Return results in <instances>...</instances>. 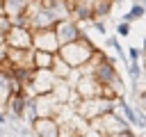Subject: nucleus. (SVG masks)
I'll return each instance as SVG.
<instances>
[{
  "instance_id": "423d86ee",
  "label": "nucleus",
  "mask_w": 146,
  "mask_h": 137,
  "mask_svg": "<svg viewBox=\"0 0 146 137\" xmlns=\"http://www.w3.org/2000/svg\"><path fill=\"white\" fill-rule=\"evenodd\" d=\"M30 7H32L30 0H2V14L11 21V25H25L27 27Z\"/></svg>"
},
{
  "instance_id": "39448f33",
  "label": "nucleus",
  "mask_w": 146,
  "mask_h": 137,
  "mask_svg": "<svg viewBox=\"0 0 146 137\" xmlns=\"http://www.w3.org/2000/svg\"><path fill=\"white\" fill-rule=\"evenodd\" d=\"M5 46L9 50H32V30L25 25H11L5 34Z\"/></svg>"
},
{
  "instance_id": "a211bd4d",
  "label": "nucleus",
  "mask_w": 146,
  "mask_h": 137,
  "mask_svg": "<svg viewBox=\"0 0 146 137\" xmlns=\"http://www.w3.org/2000/svg\"><path fill=\"white\" fill-rule=\"evenodd\" d=\"M114 2L112 0H91V11H94V18H105L110 11H112Z\"/></svg>"
},
{
  "instance_id": "473e14b6",
  "label": "nucleus",
  "mask_w": 146,
  "mask_h": 137,
  "mask_svg": "<svg viewBox=\"0 0 146 137\" xmlns=\"http://www.w3.org/2000/svg\"><path fill=\"white\" fill-rule=\"evenodd\" d=\"M141 64H144V68H146V50H141Z\"/></svg>"
},
{
  "instance_id": "412c9836",
  "label": "nucleus",
  "mask_w": 146,
  "mask_h": 137,
  "mask_svg": "<svg viewBox=\"0 0 146 137\" xmlns=\"http://www.w3.org/2000/svg\"><path fill=\"white\" fill-rule=\"evenodd\" d=\"M36 119H39V114H36V103H34V96H25L23 121H27V126H32V123H34Z\"/></svg>"
},
{
  "instance_id": "a878e982",
  "label": "nucleus",
  "mask_w": 146,
  "mask_h": 137,
  "mask_svg": "<svg viewBox=\"0 0 146 137\" xmlns=\"http://www.w3.org/2000/svg\"><path fill=\"white\" fill-rule=\"evenodd\" d=\"M128 62H141V50L139 48H128Z\"/></svg>"
},
{
  "instance_id": "ddd939ff",
  "label": "nucleus",
  "mask_w": 146,
  "mask_h": 137,
  "mask_svg": "<svg viewBox=\"0 0 146 137\" xmlns=\"http://www.w3.org/2000/svg\"><path fill=\"white\" fill-rule=\"evenodd\" d=\"M11 66L2 64L0 66V110H5V105L11 98Z\"/></svg>"
},
{
  "instance_id": "bb28decb",
  "label": "nucleus",
  "mask_w": 146,
  "mask_h": 137,
  "mask_svg": "<svg viewBox=\"0 0 146 137\" xmlns=\"http://www.w3.org/2000/svg\"><path fill=\"white\" fill-rule=\"evenodd\" d=\"M116 34H121V37H128V34H130V23H125V21L116 23Z\"/></svg>"
},
{
  "instance_id": "0eeeda50",
  "label": "nucleus",
  "mask_w": 146,
  "mask_h": 137,
  "mask_svg": "<svg viewBox=\"0 0 146 137\" xmlns=\"http://www.w3.org/2000/svg\"><path fill=\"white\" fill-rule=\"evenodd\" d=\"M55 18H52V14L50 11H46L41 5H32L30 7V11H27V27L32 30V32H36V30H50V27H55Z\"/></svg>"
},
{
  "instance_id": "72a5a7b5",
  "label": "nucleus",
  "mask_w": 146,
  "mask_h": 137,
  "mask_svg": "<svg viewBox=\"0 0 146 137\" xmlns=\"http://www.w3.org/2000/svg\"><path fill=\"white\" fill-rule=\"evenodd\" d=\"M141 50H146V39H144V48H141Z\"/></svg>"
},
{
  "instance_id": "9b49d317",
  "label": "nucleus",
  "mask_w": 146,
  "mask_h": 137,
  "mask_svg": "<svg viewBox=\"0 0 146 137\" xmlns=\"http://www.w3.org/2000/svg\"><path fill=\"white\" fill-rule=\"evenodd\" d=\"M68 9H71V18L78 23H91L94 21L91 0H68Z\"/></svg>"
},
{
  "instance_id": "7c9ffc66",
  "label": "nucleus",
  "mask_w": 146,
  "mask_h": 137,
  "mask_svg": "<svg viewBox=\"0 0 146 137\" xmlns=\"http://www.w3.org/2000/svg\"><path fill=\"white\" fill-rule=\"evenodd\" d=\"M107 137H137L132 130H123V132H116V135H107Z\"/></svg>"
},
{
  "instance_id": "20e7f679",
  "label": "nucleus",
  "mask_w": 146,
  "mask_h": 137,
  "mask_svg": "<svg viewBox=\"0 0 146 137\" xmlns=\"http://www.w3.org/2000/svg\"><path fill=\"white\" fill-rule=\"evenodd\" d=\"M52 32H55V37H57V43H59V46L73 43V41H78V39L84 34V32H82V25H80L78 21H73L71 16H68V18L57 21V23H55V27H52Z\"/></svg>"
},
{
  "instance_id": "f03ea898",
  "label": "nucleus",
  "mask_w": 146,
  "mask_h": 137,
  "mask_svg": "<svg viewBox=\"0 0 146 137\" xmlns=\"http://www.w3.org/2000/svg\"><path fill=\"white\" fill-rule=\"evenodd\" d=\"M89 128H91V132H96V135H100V137L116 135V132H123V130H132V126H130L116 110H112V112H107V114L89 121Z\"/></svg>"
},
{
  "instance_id": "7ed1b4c3",
  "label": "nucleus",
  "mask_w": 146,
  "mask_h": 137,
  "mask_svg": "<svg viewBox=\"0 0 146 137\" xmlns=\"http://www.w3.org/2000/svg\"><path fill=\"white\" fill-rule=\"evenodd\" d=\"M112 110H114V100H107L103 96H98V98H80L78 105H75V114L80 119H84L87 123L98 119V116H103V114H107V112H112Z\"/></svg>"
},
{
  "instance_id": "4be33fe9",
  "label": "nucleus",
  "mask_w": 146,
  "mask_h": 137,
  "mask_svg": "<svg viewBox=\"0 0 146 137\" xmlns=\"http://www.w3.org/2000/svg\"><path fill=\"white\" fill-rule=\"evenodd\" d=\"M144 16H146L144 2H135V5L130 7V11L123 16V21H125V23H132V21H139V18H144Z\"/></svg>"
},
{
  "instance_id": "c756f323",
  "label": "nucleus",
  "mask_w": 146,
  "mask_h": 137,
  "mask_svg": "<svg viewBox=\"0 0 146 137\" xmlns=\"http://www.w3.org/2000/svg\"><path fill=\"white\" fill-rule=\"evenodd\" d=\"M7 57H9V48L2 43V46H0V66H2V64H9V62H7Z\"/></svg>"
},
{
  "instance_id": "5701e85b",
  "label": "nucleus",
  "mask_w": 146,
  "mask_h": 137,
  "mask_svg": "<svg viewBox=\"0 0 146 137\" xmlns=\"http://www.w3.org/2000/svg\"><path fill=\"white\" fill-rule=\"evenodd\" d=\"M128 71H130L132 82H135V87H137V82L141 80V64H139V62H128Z\"/></svg>"
},
{
  "instance_id": "6e6552de",
  "label": "nucleus",
  "mask_w": 146,
  "mask_h": 137,
  "mask_svg": "<svg viewBox=\"0 0 146 137\" xmlns=\"http://www.w3.org/2000/svg\"><path fill=\"white\" fill-rule=\"evenodd\" d=\"M32 48H34V50H43V53L57 55L59 43H57V37H55L52 27H50V30H36V32H32Z\"/></svg>"
},
{
  "instance_id": "393cba45",
  "label": "nucleus",
  "mask_w": 146,
  "mask_h": 137,
  "mask_svg": "<svg viewBox=\"0 0 146 137\" xmlns=\"http://www.w3.org/2000/svg\"><path fill=\"white\" fill-rule=\"evenodd\" d=\"M135 128H139V130H146V114L141 112V110H137V114H135V123H132Z\"/></svg>"
},
{
  "instance_id": "1a4fd4ad",
  "label": "nucleus",
  "mask_w": 146,
  "mask_h": 137,
  "mask_svg": "<svg viewBox=\"0 0 146 137\" xmlns=\"http://www.w3.org/2000/svg\"><path fill=\"white\" fill-rule=\"evenodd\" d=\"M100 84L94 75H87V73H80V78L75 80L73 84V91L80 96V98H98L100 96Z\"/></svg>"
},
{
  "instance_id": "2f4dec72",
  "label": "nucleus",
  "mask_w": 146,
  "mask_h": 137,
  "mask_svg": "<svg viewBox=\"0 0 146 137\" xmlns=\"http://www.w3.org/2000/svg\"><path fill=\"white\" fill-rule=\"evenodd\" d=\"M7 121H9V119H7V114L0 110V126H7Z\"/></svg>"
},
{
  "instance_id": "9d476101",
  "label": "nucleus",
  "mask_w": 146,
  "mask_h": 137,
  "mask_svg": "<svg viewBox=\"0 0 146 137\" xmlns=\"http://www.w3.org/2000/svg\"><path fill=\"white\" fill-rule=\"evenodd\" d=\"M30 128L34 137H59V121L55 116H39Z\"/></svg>"
},
{
  "instance_id": "f3484780",
  "label": "nucleus",
  "mask_w": 146,
  "mask_h": 137,
  "mask_svg": "<svg viewBox=\"0 0 146 137\" xmlns=\"http://www.w3.org/2000/svg\"><path fill=\"white\" fill-rule=\"evenodd\" d=\"M52 62H55V55H52V53L34 50V55H32V66H34V71H50V68H52Z\"/></svg>"
},
{
  "instance_id": "dca6fc26",
  "label": "nucleus",
  "mask_w": 146,
  "mask_h": 137,
  "mask_svg": "<svg viewBox=\"0 0 146 137\" xmlns=\"http://www.w3.org/2000/svg\"><path fill=\"white\" fill-rule=\"evenodd\" d=\"M32 55H34V48H32V50H9L7 62H9V66H23V68H32V71H34V66H32Z\"/></svg>"
},
{
  "instance_id": "f8f14e48",
  "label": "nucleus",
  "mask_w": 146,
  "mask_h": 137,
  "mask_svg": "<svg viewBox=\"0 0 146 137\" xmlns=\"http://www.w3.org/2000/svg\"><path fill=\"white\" fill-rule=\"evenodd\" d=\"M34 103H36V114L39 116H57L62 103L52 96V94H43V96H34Z\"/></svg>"
},
{
  "instance_id": "4468645a",
  "label": "nucleus",
  "mask_w": 146,
  "mask_h": 137,
  "mask_svg": "<svg viewBox=\"0 0 146 137\" xmlns=\"http://www.w3.org/2000/svg\"><path fill=\"white\" fill-rule=\"evenodd\" d=\"M39 5H41L46 11H50L55 21H62V18H68V16H71L68 0H41Z\"/></svg>"
},
{
  "instance_id": "6ab92c4d",
  "label": "nucleus",
  "mask_w": 146,
  "mask_h": 137,
  "mask_svg": "<svg viewBox=\"0 0 146 137\" xmlns=\"http://www.w3.org/2000/svg\"><path fill=\"white\" fill-rule=\"evenodd\" d=\"M50 71H52V75H55L57 80H68V75H71L73 68H71L64 59H59V57L55 55V62H52V68H50Z\"/></svg>"
},
{
  "instance_id": "cd10ccee",
  "label": "nucleus",
  "mask_w": 146,
  "mask_h": 137,
  "mask_svg": "<svg viewBox=\"0 0 146 137\" xmlns=\"http://www.w3.org/2000/svg\"><path fill=\"white\" fill-rule=\"evenodd\" d=\"M91 27H94L98 34H105V30H107V27H105V23H103L100 18H94V21H91Z\"/></svg>"
},
{
  "instance_id": "aec40b11",
  "label": "nucleus",
  "mask_w": 146,
  "mask_h": 137,
  "mask_svg": "<svg viewBox=\"0 0 146 137\" xmlns=\"http://www.w3.org/2000/svg\"><path fill=\"white\" fill-rule=\"evenodd\" d=\"M9 73H11V78H14L18 84H23V87H25V84H30V82H32V73H34V71H32V68H23V66H11V71H9Z\"/></svg>"
},
{
  "instance_id": "f257e3e1",
  "label": "nucleus",
  "mask_w": 146,
  "mask_h": 137,
  "mask_svg": "<svg viewBox=\"0 0 146 137\" xmlns=\"http://www.w3.org/2000/svg\"><path fill=\"white\" fill-rule=\"evenodd\" d=\"M96 53V46L91 43V39L87 37V34H82L78 41H73V43H66V46H59V50H57V57L59 59H64L71 68H75V71H80L89 59H91V55Z\"/></svg>"
},
{
  "instance_id": "2eb2a0df",
  "label": "nucleus",
  "mask_w": 146,
  "mask_h": 137,
  "mask_svg": "<svg viewBox=\"0 0 146 137\" xmlns=\"http://www.w3.org/2000/svg\"><path fill=\"white\" fill-rule=\"evenodd\" d=\"M23 110H25V94H14L2 112L9 114V119L14 121H23Z\"/></svg>"
},
{
  "instance_id": "c85d7f7f",
  "label": "nucleus",
  "mask_w": 146,
  "mask_h": 137,
  "mask_svg": "<svg viewBox=\"0 0 146 137\" xmlns=\"http://www.w3.org/2000/svg\"><path fill=\"white\" fill-rule=\"evenodd\" d=\"M9 27H11V21H9L5 14H0V32H5V34H7V30H9Z\"/></svg>"
},
{
  "instance_id": "f704fd0d",
  "label": "nucleus",
  "mask_w": 146,
  "mask_h": 137,
  "mask_svg": "<svg viewBox=\"0 0 146 137\" xmlns=\"http://www.w3.org/2000/svg\"><path fill=\"white\" fill-rule=\"evenodd\" d=\"M144 9H146V0H144Z\"/></svg>"
},
{
  "instance_id": "b1692460",
  "label": "nucleus",
  "mask_w": 146,
  "mask_h": 137,
  "mask_svg": "<svg viewBox=\"0 0 146 137\" xmlns=\"http://www.w3.org/2000/svg\"><path fill=\"white\" fill-rule=\"evenodd\" d=\"M107 46L116 50V55H119V59H123V62H128V57H125V53H123V48H121V43H119V39H116V37H110V39H107Z\"/></svg>"
}]
</instances>
